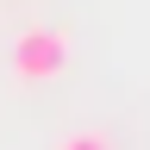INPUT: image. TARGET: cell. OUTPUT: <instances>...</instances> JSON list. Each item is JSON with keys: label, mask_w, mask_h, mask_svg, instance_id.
Wrapping results in <instances>:
<instances>
[{"label": "cell", "mask_w": 150, "mask_h": 150, "mask_svg": "<svg viewBox=\"0 0 150 150\" xmlns=\"http://www.w3.org/2000/svg\"><path fill=\"white\" fill-rule=\"evenodd\" d=\"M63 63H69L63 31H19V44H13V69L25 75V81H50V75H63Z\"/></svg>", "instance_id": "6da1fadb"}, {"label": "cell", "mask_w": 150, "mask_h": 150, "mask_svg": "<svg viewBox=\"0 0 150 150\" xmlns=\"http://www.w3.org/2000/svg\"><path fill=\"white\" fill-rule=\"evenodd\" d=\"M56 150H112V144H106V138H94V131H81V138H63Z\"/></svg>", "instance_id": "7a4b0ae2"}]
</instances>
